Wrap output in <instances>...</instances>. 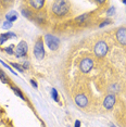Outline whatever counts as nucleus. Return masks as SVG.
<instances>
[{"instance_id": "obj_1", "label": "nucleus", "mask_w": 126, "mask_h": 127, "mask_svg": "<svg viewBox=\"0 0 126 127\" xmlns=\"http://www.w3.org/2000/svg\"><path fill=\"white\" fill-rule=\"evenodd\" d=\"M52 13L58 18H63L65 16L70 10V3L66 0H58V1L52 2V7H51Z\"/></svg>"}, {"instance_id": "obj_2", "label": "nucleus", "mask_w": 126, "mask_h": 127, "mask_svg": "<svg viewBox=\"0 0 126 127\" xmlns=\"http://www.w3.org/2000/svg\"><path fill=\"white\" fill-rule=\"evenodd\" d=\"M44 39H45L46 45L48 46V48H49L51 51L58 50V48L60 46V39L57 36L52 35V34H46Z\"/></svg>"}, {"instance_id": "obj_3", "label": "nucleus", "mask_w": 126, "mask_h": 127, "mask_svg": "<svg viewBox=\"0 0 126 127\" xmlns=\"http://www.w3.org/2000/svg\"><path fill=\"white\" fill-rule=\"evenodd\" d=\"M108 50H109L108 44L105 41H103V40L98 41L94 45V52L96 54V57H98V58H103L108 53Z\"/></svg>"}, {"instance_id": "obj_4", "label": "nucleus", "mask_w": 126, "mask_h": 127, "mask_svg": "<svg viewBox=\"0 0 126 127\" xmlns=\"http://www.w3.org/2000/svg\"><path fill=\"white\" fill-rule=\"evenodd\" d=\"M34 54L37 58V60H42L45 58V48H44V40L42 38H38L34 46Z\"/></svg>"}, {"instance_id": "obj_5", "label": "nucleus", "mask_w": 126, "mask_h": 127, "mask_svg": "<svg viewBox=\"0 0 126 127\" xmlns=\"http://www.w3.org/2000/svg\"><path fill=\"white\" fill-rule=\"evenodd\" d=\"M94 66V61L91 58H84L79 63V70L83 73H89Z\"/></svg>"}, {"instance_id": "obj_6", "label": "nucleus", "mask_w": 126, "mask_h": 127, "mask_svg": "<svg viewBox=\"0 0 126 127\" xmlns=\"http://www.w3.org/2000/svg\"><path fill=\"white\" fill-rule=\"evenodd\" d=\"M28 52V46L25 41L19 42V45L16 46L15 50H14V54L18 58H24L26 57V54Z\"/></svg>"}, {"instance_id": "obj_7", "label": "nucleus", "mask_w": 126, "mask_h": 127, "mask_svg": "<svg viewBox=\"0 0 126 127\" xmlns=\"http://www.w3.org/2000/svg\"><path fill=\"white\" fill-rule=\"evenodd\" d=\"M115 103H116V96L114 94L108 95L103 100V106L107 110H112L113 106L115 105Z\"/></svg>"}, {"instance_id": "obj_8", "label": "nucleus", "mask_w": 126, "mask_h": 127, "mask_svg": "<svg viewBox=\"0 0 126 127\" xmlns=\"http://www.w3.org/2000/svg\"><path fill=\"white\" fill-rule=\"evenodd\" d=\"M117 41L122 46H126V27H119L115 32Z\"/></svg>"}, {"instance_id": "obj_9", "label": "nucleus", "mask_w": 126, "mask_h": 127, "mask_svg": "<svg viewBox=\"0 0 126 127\" xmlns=\"http://www.w3.org/2000/svg\"><path fill=\"white\" fill-rule=\"evenodd\" d=\"M75 103L77 104V106H79V108H85V106H87V104H88V99L84 94L76 95Z\"/></svg>"}, {"instance_id": "obj_10", "label": "nucleus", "mask_w": 126, "mask_h": 127, "mask_svg": "<svg viewBox=\"0 0 126 127\" xmlns=\"http://www.w3.org/2000/svg\"><path fill=\"white\" fill-rule=\"evenodd\" d=\"M27 4H30L33 10L40 11L45 5V0H31L27 2Z\"/></svg>"}, {"instance_id": "obj_11", "label": "nucleus", "mask_w": 126, "mask_h": 127, "mask_svg": "<svg viewBox=\"0 0 126 127\" xmlns=\"http://www.w3.org/2000/svg\"><path fill=\"white\" fill-rule=\"evenodd\" d=\"M18 16H19V14L16 13L15 11H11L10 13H8L7 15H5V18H7V21L13 23L14 21H16V20H18Z\"/></svg>"}, {"instance_id": "obj_12", "label": "nucleus", "mask_w": 126, "mask_h": 127, "mask_svg": "<svg viewBox=\"0 0 126 127\" xmlns=\"http://www.w3.org/2000/svg\"><path fill=\"white\" fill-rule=\"evenodd\" d=\"M0 37H1L2 39L4 40V41H7L8 39H10V38H15L16 35L14 33H12V32H8V33H4V34H1L0 35Z\"/></svg>"}, {"instance_id": "obj_13", "label": "nucleus", "mask_w": 126, "mask_h": 127, "mask_svg": "<svg viewBox=\"0 0 126 127\" xmlns=\"http://www.w3.org/2000/svg\"><path fill=\"white\" fill-rule=\"evenodd\" d=\"M89 16H90L89 13H84V14H82V15L77 16V18L75 19V21H76L77 23H84L86 20L89 19Z\"/></svg>"}, {"instance_id": "obj_14", "label": "nucleus", "mask_w": 126, "mask_h": 127, "mask_svg": "<svg viewBox=\"0 0 126 127\" xmlns=\"http://www.w3.org/2000/svg\"><path fill=\"white\" fill-rule=\"evenodd\" d=\"M21 12H22V15L24 16V18H32L33 16V12L28 9V8H22V10H21Z\"/></svg>"}, {"instance_id": "obj_15", "label": "nucleus", "mask_w": 126, "mask_h": 127, "mask_svg": "<svg viewBox=\"0 0 126 127\" xmlns=\"http://www.w3.org/2000/svg\"><path fill=\"white\" fill-rule=\"evenodd\" d=\"M10 87H11V89H12V90H13V92H14V94H15V95H16V96H18V97H20V98H21V99H22V100H25V97H24V96H23L22 91H21V90H20V89H19V88L14 87V86H10Z\"/></svg>"}, {"instance_id": "obj_16", "label": "nucleus", "mask_w": 126, "mask_h": 127, "mask_svg": "<svg viewBox=\"0 0 126 127\" xmlns=\"http://www.w3.org/2000/svg\"><path fill=\"white\" fill-rule=\"evenodd\" d=\"M0 80L3 84H9V78H8V76L2 70H0Z\"/></svg>"}, {"instance_id": "obj_17", "label": "nucleus", "mask_w": 126, "mask_h": 127, "mask_svg": "<svg viewBox=\"0 0 126 127\" xmlns=\"http://www.w3.org/2000/svg\"><path fill=\"white\" fill-rule=\"evenodd\" d=\"M51 98L56 102H59V95H58V90L56 88H51Z\"/></svg>"}, {"instance_id": "obj_18", "label": "nucleus", "mask_w": 126, "mask_h": 127, "mask_svg": "<svg viewBox=\"0 0 126 127\" xmlns=\"http://www.w3.org/2000/svg\"><path fill=\"white\" fill-rule=\"evenodd\" d=\"M3 51H5L8 54H14V45H10V46H8L7 48H4L3 49Z\"/></svg>"}, {"instance_id": "obj_19", "label": "nucleus", "mask_w": 126, "mask_h": 127, "mask_svg": "<svg viewBox=\"0 0 126 127\" xmlns=\"http://www.w3.org/2000/svg\"><path fill=\"white\" fill-rule=\"evenodd\" d=\"M12 26H13V23H11L9 21H5L2 23V28H3V30H9V28H11Z\"/></svg>"}, {"instance_id": "obj_20", "label": "nucleus", "mask_w": 126, "mask_h": 127, "mask_svg": "<svg viewBox=\"0 0 126 127\" xmlns=\"http://www.w3.org/2000/svg\"><path fill=\"white\" fill-rule=\"evenodd\" d=\"M11 66H13L14 68H16L19 72H21V73H23L24 72V68H23V66L22 65H20V64H18V63H11Z\"/></svg>"}, {"instance_id": "obj_21", "label": "nucleus", "mask_w": 126, "mask_h": 127, "mask_svg": "<svg viewBox=\"0 0 126 127\" xmlns=\"http://www.w3.org/2000/svg\"><path fill=\"white\" fill-rule=\"evenodd\" d=\"M114 13H115V8H114V7H110V8L108 9V11H107V15H108V16L113 15Z\"/></svg>"}, {"instance_id": "obj_22", "label": "nucleus", "mask_w": 126, "mask_h": 127, "mask_svg": "<svg viewBox=\"0 0 126 127\" xmlns=\"http://www.w3.org/2000/svg\"><path fill=\"white\" fill-rule=\"evenodd\" d=\"M0 63H1V64H2V65H3V66H4V67H5V68H8V70H9V71H11V73H12V74H14V75H16V73H15V72H14V70H13V68H11V67H10V66H9V65H7V64H5V63H4V62H2V60H0Z\"/></svg>"}, {"instance_id": "obj_23", "label": "nucleus", "mask_w": 126, "mask_h": 127, "mask_svg": "<svg viewBox=\"0 0 126 127\" xmlns=\"http://www.w3.org/2000/svg\"><path fill=\"white\" fill-rule=\"evenodd\" d=\"M111 23H112V22H111V20H105V21H103V22L101 23V24L99 25V27H100V28H102V27L107 26V25H109V24H111Z\"/></svg>"}, {"instance_id": "obj_24", "label": "nucleus", "mask_w": 126, "mask_h": 127, "mask_svg": "<svg viewBox=\"0 0 126 127\" xmlns=\"http://www.w3.org/2000/svg\"><path fill=\"white\" fill-rule=\"evenodd\" d=\"M23 68H24V70H28V68H30V62L28 61H25L24 63H23Z\"/></svg>"}, {"instance_id": "obj_25", "label": "nucleus", "mask_w": 126, "mask_h": 127, "mask_svg": "<svg viewBox=\"0 0 126 127\" xmlns=\"http://www.w3.org/2000/svg\"><path fill=\"white\" fill-rule=\"evenodd\" d=\"M31 84H32V86H33L34 88H37V87H38V85H37V83H36L34 79H31Z\"/></svg>"}, {"instance_id": "obj_26", "label": "nucleus", "mask_w": 126, "mask_h": 127, "mask_svg": "<svg viewBox=\"0 0 126 127\" xmlns=\"http://www.w3.org/2000/svg\"><path fill=\"white\" fill-rule=\"evenodd\" d=\"M74 127H81V121H75V125Z\"/></svg>"}, {"instance_id": "obj_27", "label": "nucleus", "mask_w": 126, "mask_h": 127, "mask_svg": "<svg viewBox=\"0 0 126 127\" xmlns=\"http://www.w3.org/2000/svg\"><path fill=\"white\" fill-rule=\"evenodd\" d=\"M4 42H5V41H4V40H3V39H2V38H1V37H0V46H1L2 44H4Z\"/></svg>"}, {"instance_id": "obj_28", "label": "nucleus", "mask_w": 126, "mask_h": 127, "mask_svg": "<svg viewBox=\"0 0 126 127\" xmlns=\"http://www.w3.org/2000/svg\"><path fill=\"white\" fill-rule=\"evenodd\" d=\"M97 3H99V4H103V3H105V1H97Z\"/></svg>"}, {"instance_id": "obj_29", "label": "nucleus", "mask_w": 126, "mask_h": 127, "mask_svg": "<svg viewBox=\"0 0 126 127\" xmlns=\"http://www.w3.org/2000/svg\"><path fill=\"white\" fill-rule=\"evenodd\" d=\"M110 127H116V126L114 125V124H111V125H110Z\"/></svg>"}, {"instance_id": "obj_30", "label": "nucleus", "mask_w": 126, "mask_h": 127, "mask_svg": "<svg viewBox=\"0 0 126 127\" xmlns=\"http://www.w3.org/2000/svg\"><path fill=\"white\" fill-rule=\"evenodd\" d=\"M122 2H123V4H126V0H123Z\"/></svg>"}]
</instances>
